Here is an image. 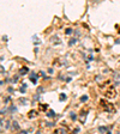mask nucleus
<instances>
[{"label":"nucleus","mask_w":120,"mask_h":134,"mask_svg":"<svg viewBox=\"0 0 120 134\" xmlns=\"http://www.w3.org/2000/svg\"><path fill=\"white\" fill-rule=\"evenodd\" d=\"M87 110H82V111H81V117H79V120H81V122L82 123H83L84 122V121H85V120H84V115H85V114H87Z\"/></svg>","instance_id":"1"},{"label":"nucleus","mask_w":120,"mask_h":134,"mask_svg":"<svg viewBox=\"0 0 120 134\" xmlns=\"http://www.w3.org/2000/svg\"><path fill=\"white\" fill-rule=\"evenodd\" d=\"M30 80L33 81L34 84H36V78H35V73H30Z\"/></svg>","instance_id":"2"},{"label":"nucleus","mask_w":120,"mask_h":134,"mask_svg":"<svg viewBox=\"0 0 120 134\" xmlns=\"http://www.w3.org/2000/svg\"><path fill=\"white\" fill-rule=\"evenodd\" d=\"M47 116L48 117H54V116H55V113H54L53 110H49V111L47 113Z\"/></svg>","instance_id":"3"},{"label":"nucleus","mask_w":120,"mask_h":134,"mask_svg":"<svg viewBox=\"0 0 120 134\" xmlns=\"http://www.w3.org/2000/svg\"><path fill=\"white\" fill-rule=\"evenodd\" d=\"M28 71H29L28 68H25V67H24L23 70H20V71H19V74H20V75H23V74H25V73L28 72Z\"/></svg>","instance_id":"4"},{"label":"nucleus","mask_w":120,"mask_h":134,"mask_svg":"<svg viewBox=\"0 0 120 134\" xmlns=\"http://www.w3.org/2000/svg\"><path fill=\"white\" fill-rule=\"evenodd\" d=\"M28 115H29V117H31V119H33V117H35V115H36V111H35V110H33V111H30Z\"/></svg>","instance_id":"5"},{"label":"nucleus","mask_w":120,"mask_h":134,"mask_svg":"<svg viewBox=\"0 0 120 134\" xmlns=\"http://www.w3.org/2000/svg\"><path fill=\"white\" fill-rule=\"evenodd\" d=\"M115 78H117V81H115V84L118 85V84H120V74H115Z\"/></svg>","instance_id":"6"},{"label":"nucleus","mask_w":120,"mask_h":134,"mask_svg":"<svg viewBox=\"0 0 120 134\" xmlns=\"http://www.w3.org/2000/svg\"><path fill=\"white\" fill-rule=\"evenodd\" d=\"M25 87H27V84H23L22 87H20V92H22V93H24L25 92Z\"/></svg>","instance_id":"7"},{"label":"nucleus","mask_w":120,"mask_h":134,"mask_svg":"<svg viewBox=\"0 0 120 134\" xmlns=\"http://www.w3.org/2000/svg\"><path fill=\"white\" fill-rule=\"evenodd\" d=\"M19 127H18V122L17 121H13V129H18Z\"/></svg>","instance_id":"8"},{"label":"nucleus","mask_w":120,"mask_h":134,"mask_svg":"<svg viewBox=\"0 0 120 134\" xmlns=\"http://www.w3.org/2000/svg\"><path fill=\"white\" fill-rule=\"evenodd\" d=\"M65 98H66V96H65L64 93H61V95H60V100H65Z\"/></svg>","instance_id":"9"},{"label":"nucleus","mask_w":120,"mask_h":134,"mask_svg":"<svg viewBox=\"0 0 120 134\" xmlns=\"http://www.w3.org/2000/svg\"><path fill=\"white\" fill-rule=\"evenodd\" d=\"M98 131H100V132H106L107 128H105V127H100V128H98Z\"/></svg>","instance_id":"10"},{"label":"nucleus","mask_w":120,"mask_h":134,"mask_svg":"<svg viewBox=\"0 0 120 134\" xmlns=\"http://www.w3.org/2000/svg\"><path fill=\"white\" fill-rule=\"evenodd\" d=\"M87 99H88V97H87V96H83V97L81 98V100H82V102H85V100H87Z\"/></svg>","instance_id":"11"},{"label":"nucleus","mask_w":120,"mask_h":134,"mask_svg":"<svg viewBox=\"0 0 120 134\" xmlns=\"http://www.w3.org/2000/svg\"><path fill=\"white\" fill-rule=\"evenodd\" d=\"M71 119H72V120H76V114L75 113H71Z\"/></svg>","instance_id":"12"},{"label":"nucleus","mask_w":120,"mask_h":134,"mask_svg":"<svg viewBox=\"0 0 120 134\" xmlns=\"http://www.w3.org/2000/svg\"><path fill=\"white\" fill-rule=\"evenodd\" d=\"M71 32H72V30H71V29H67V30H66V34H67V35H70Z\"/></svg>","instance_id":"13"},{"label":"nucleus","mask_w":120,"mask_h":134,"mask_svg":"<svg viewBox=\"0 0 120 134\" xmlns=\"http://www.w3.org/2000/svg\"><path fill=\"white\" fill-rule=\"evenodd\" d=\"M75 42H76V40H75V38H72V41L70 42V44H73V43H75Z\"/></svg>","instance_id":"14"},{"label":"nucleus","mask_w":120,"mask_h":134,"mask_svg":"<svg viewBox=\"0 0 120 134\" xmlns=\"http://www.w3.org/2000/svg\"><path fill=\"white\" fill-rule=\"evenodd\" d=\"M0 72H4V68L1 66H0Z\"/></svg>","instance_id":"15"}]
</instances>
